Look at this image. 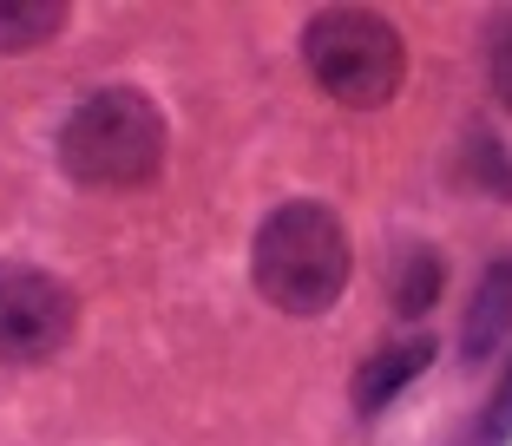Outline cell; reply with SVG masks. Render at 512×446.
<instances>
[{"instance_id": "cell-1", "label": "cell", "mask_w": 512, "mask_h": 446, "mask_svg": "<svg viewBox=\"0 0 512 446\" xmlns=\"http://www.w3.org/2000/svg\"><path fill=\"white\" fill-rule=\"evenodd\" d=\"M250 283L283 315H329L348 289V230L329 204L296 197L256 223Z\"/></svg>"}, {"instance_id": "cell-2", "label": "cell", "mask_w": 512, "mask_h": 446, "mask_svg": "<svg viewBox=\"0 0 512 446\" xmlns=\"http://www.w3.org/2000/svg\"><path fill=\"white\" fill-rule=\"evenodd\" d=\"M60 171L86 191H138L165 164V112L132 86H99L60 119Z\"/></svg>"}, {"instance_id": "cell-3", "label": "cell", "mask_w": 512, "mask_h": 446, "mask_svg": "<svg viewBox=\"0 0 512 446\" xmlns=\"http://www.w3.org/2000/svg\"><path fill=\"white\" fill-rule=\"evenodd\" d=\"M302 66L335 105L375 112L401 92L407 46L394 33V20H381L375 7H322V14L302 20Z\"/></svg>"}, {"instance_id": "cell-4", "label": "cell", "mask_w": 512, "mask_h": 446, "mask_svg": "<svg viewBox=\"0 0 512 446\" xmlns=\"http://www.w3.org/2000/svg\"><path fill=\"white\" fill-rule=\"evenodd\" d=\"M73 289L40 263H0V361L33 368L73 342Z\"/></svg>"}, {"instance_id": "cell-5", "label": "cell", "mask_w": 512, "mask_h": 446, "mask_svg": "<svg viewBox=\"0 0 512 446\" xmlns=\"http://www.w3.org/2000/svg\"><path fill=\"white\" fill-rule=\"evenodd\" d=\"M499 342H512V263L486 269L473 302H467V322H460V355H467V368L493 361Z\"/></svg>"}, {"instance_id": "cell-6", "label": "cell", "mask_w": 512, "mask_h": 446, "mask_svg": "<svg viewBox=\"0 0 512 446\" xmlns=\"http://www.w3.org/2000/svg\"><path fill=\"white\" fill-rule=\"evenodd\" d=\"M427 368H434V342H427V335L375 348V355L362 361V374H355V407H362V414H381V407H388L394 394H407Z\"/></svg>"}, {"instance_id": "cell-7", "label": "cell", "mask_w": 512, "mask_h": 446, "mask_svg": "<svg viewBox=\"0 0 512 446\" xmlns=\"http://www.w3.org/2000/svg\"><path fill=\"white\" fill-rule=\"evenodd\" d=\"M440 289H447V263H440L434 250H421V243H407V256L394 263V283H388V302L401 315H427L440 302Z\"/></svg>"}, {"instance_id": "cell-8", "label": "cell", "mask_w": 512, "mask_h": 446, "mask_svg": "<svg viewBox=\"0 0 512 446\" xmlns=\"http://www.w3.org/2000/svg\"><path fill=\"white\" fill-rule=\"evenodd\" d=\"M66 27V0H0V53L46 46Z\"/></svg>"}, {"instance_id": "cell-9", "label": "cell", "mask_w": 512, "mask_h": 446, "mask_svg": "<svg viewBox=\"0 0 512 446\" xmlns=\"http://www.w3.org/2000/svg\"><path fill=\"white\" fill-rule=\"evenodd\" d=\"M460 178L480 184L486 197H512V151L499 145L493 132H467V145H460Z\"/></svg>"}, {"instance_id": "cell-10", "label": "cell", "mask_w": 512, "mask_h": 446, "mask_svg": "<svg viewBox=\"0 0 512 446\" xmlns=\"http://www.w3.org/2000/svg\"><path fill=\"white\" fill-rule=\"evenodd\" d=\"M486 73H493V92L512 105V14L493 20V40H486Z\"/></svg>"}, {"instance_id": "cell-11", "label": "cell", "mask_w": 512, "mask_h": 446, "mask_svg": "<svg viewBox=\"0 0 512 446\" xmlns=\"http://www.w3.org/2000/svg\"><path fill=\"white\" fill-rule=\"evenodd\" d=\"M512 440V374L499 381V401H493V414H486V427H480V446H506Z\"/></svg>"}]
</instances>
